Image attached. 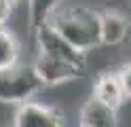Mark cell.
<instances>
[{
    "label": "cell",
    "instance_id": "1",
    "mask_svg": "<svg viewBox=\"0 0 131 127\" xmlns=\"http://www.w3.org/2000/svg\"><path fill=\"white\" fill-rule=\"evenodd\" d=\"M42 21H49L70 45H74L83 53H89L102 45L100 11H93L89 6L57 0L47 11Z\"/></svg>",
    "mask_w": 131,
    "mask_h": 127
},
{
    "label": "cell",
    "instance_id": "2",
    "mask_svg": "<svg viewBox=\"0 0 131 127\" xmlns=\"http://www.w3.org/2000/svg\"><path fill=\"white\" fill-rule=\"evenodd\" d=\"M42 89V83L36 76L32 64H17L9 70H0V104L19 106L23 102L36 97V93Z\"/></svg>",
    "mask_w": 131,
    "mask_h": 127
},
{
    "label": "cell",
    "instance_id": "3",
    "mask_svg": "<svg viewBox=\"0 0 131 127\" xmlns=\"http://www.w3.org/2000/svg\"><path fill=\"white\" fill-rule=\"evenodd\" d=\"M34 40H36V53L66 59V62L78 64L83 68L87 66V53L78 51L74 45H70L49 21H42L34 28Z\"/></svg>",
    "mask_w": 131,
    "mask_h": 127
},
{
    "label": "cell",
    "instance_id": "4",
    "mask_svg": "<svg viewBox=\"0 0 131 127\" xmlns=\"http://www.w3.org/2000/svg\"><path fill=\"white\" fill-rule=\"evenodd\" d=\"M36 76L40 79L42 87H59V85H68L78 81L80 76L85 74V68L72 62H66V59H57L51 55H42L36 53L34 62H32Z\"/></svg>",
    "mask_w": 131,
    "mask_h": 127
},
{
    "label": "cell",
    "instance_id": "5",
    "mask_svg": "<svg viewBox=\"0 0 131 127\" xmlns=\"http://www.w3.org/2000/svg\"><path fill=\"white\" fill-rule=\"evenodd\" d=\"M11 127H66V119L59 108L30 100L13 108Z\"/></svg>",
    "mask_w": 131,
    "mask_h": 127
},
{
    "label": "cell",
    "instance_id": "6",
    "mask_svg": "<svg viewBox=\"0 0 131 127\" xmlns=\"http://www.w3.org/2000/svg\"><path fill=\"white\" fill-rule=\"evenodd\" d=\"M100 32L104 47H118L127 40L131 23L125 13L116 11V8H104L100 11Z\"/></svg>",
    "mask_w": 131,
    "mask_h": 127
},
{
    "label": "cell",
    "instance_id": "7",
    "mask_svg": "<svg viewBox=\"0 0 131 127\" xmlns=\"http://www.w3.org/2000/svg\"><path fill=\"white\" fill-rule=\"evenodd\" d=\"M78 127H118V110L89 95L78 110Z\"/></svg>",
    "mask_w": 131,
    "mask_h": 127
},
{
    "label": "cell",
    "instance_id": "8",
    "mask_svg": "<svg viewBox=\"0 0 131 127\" xmlns=\"http://www.w3.org/2000/svg\"><path fill=\"white\" fill-rule=\"evenodd\" d=\"M91 95L97 97L100 102L108 104L112 108H121L123 102L127 100L125 95V89H123V83H121V74L118 70L112 72V70H106V72H100L93 81V89H91Z\"/></svg>",
    "mask_w": 131,
    "mask_h": 127
},
{
    "label": "cell",
    "instance_id": "9",
    "mask_svg": "<svg viewBox=\"0 0 131 127\" xmlns=\"http://www.w3.org/2000/svg\"><path fill=\"white\" fill-rule=\"evenodd\" d=\"M21 64V42L9 28H0V70Z\"/></svg>",
    "mask_w": 131,
    "mask_h": 127
},
{
    "label": "cell",
    "instance_id": "10",
    "mask_svg": "<svg viewBox=\"0 0 131 127\" xmlns=\"http://www.w3.org/2000/svg\"><path fill=\"white\" fill-rule=\"evenodd\" d=\"M118 74H121V83H123V89H125V95H127V100H131V62L123 66L118 70Z\"/></svg>",
    "mask_w": 131,
    "mask_h": 127
},
{
    "label": "cell",
    "instance_id": "11",
    "mask_svg": "<svg viewBox=\"0 0 131 127\" xmlns=\"http://www.w3.org/2000/svg\"><path fill=\"white\" fill-rule=\"evenodd\" d=\"M13 11H15V6H13L11 2H6V0H0V28H6L9 19L13 17Z\"/></svg>",
    "mask_w": 131,
    "mask_h": 127
},
{
    "label": "cell",
    "instance_id": "12",
    "mask_svg": "<svg viewBox=\"0 0 131 127\" xmlns=\"http://www.w3.org/2000/svg\"><path fill=\"white\" fill-rule=\"evenodd\" d=\"M6 2H11V4H13V6H17V4H19V2H21V0H6Z\"/></svg>",
    "mask_w": 131,
    "mask_h": 127
},
{
    "label": "cell",
    "instance_id": "13",
    "mask_svg": "<svg viewBox=\"0 0 131 127\" xmlns=\"http://www.w3.org/2000/svg\"><path fill=\"white\" fill-rule=\"evenodd\" d=\"M129 2H131V0H129Z\"/></svg>",
    "mask_w": 131,
    "mask_h": 127
}]
</instances>
